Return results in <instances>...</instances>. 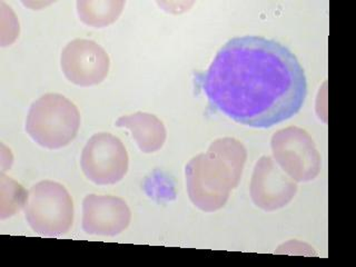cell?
Returning a JSON list of instances; mask_svg holds the SVG:
<instances>
[{"label": "cell", "instance_id": "6", "mask_svg": "<svg viewBox=\"0 0 356 267\" xmlns=\"http://www.w3.org/2000/svg\"><path fill=\"white\" fill-rule=\"evenodd\" d=\"M273 154L293 179L309 181L320 172L321 157L309 134L298 127L282 129L273 136Z\"/></svg>", "mask_w": 356, "mask_h": 267}, {"label": "cell", "instance_id": "2", "mask_svg": "<svg viewBox=\"0 0 356 267\" xmlns=\"http://www.w3.org/2000/svg\"><path fill=\"white\" fill-rule=\"evenodd\" d=\"M245 161L246 150L235 139L211 143L207 153L196 156L186 166L187 192L193 204L205 211L222 209L238 185Z\"/></svg>", "mask_w": 356, "mask_h": 267}, {"label": "cell", "instance_id": "1", "mask_svg": "<svg viewBox=\"0 0 356 267\" xmlns=\"http://www.w3.org/2000/svg\"><path fill=\"white\" fill-rule=\"evenodd\" d=\"M209 105L241 125L270 128L298 114L307 81L296 56L273 39L228 40L202 79Z\"/></svg>", "mask_w": 356, "mask_h": 267}, {"label": "cell", "instance_id": "3", "mask_svg": "<svg viewBox=\"0 0 356 267\" xmlns=\"http://www.w3.org/2000/svg\"><path fill=\"white\" fill-rule=\"evenodd\" d=\"M81 127L77 106L60 94H46L28 111L26 131L33 142L47 149H60L76 138Z\"/></svg>", "mask_w": 356, "mask_h": 267}, {"label": "cell", "instance_id": "4", "mask_svg": "<svg viewBox=\"0 0 356 267\" xmlns=\"http://www.w3.org/2000/svg\"><path fill=\"white\" fill-rule=\"evenodd\" d=\"M25 217L39 235L56 237L70 231L74 224V202L61 184L44 181L31 187L26 196Z\"/></svg>", "mask_w": 356, "mask_h": 267}, {"label": "cell", "instance_id": "11", "mask_svg": "<svg viewBox=\"0 0 356 267\" xmlns=\"http://www.w3.org/2000/svg\"><path fill=\"white\" fill-rule=\"evenodd\" d=\"M124 3H97V1H78V15L86 25L102 28L117 19L122 13Z\"/></svg>", "mask_w": 356, "mask_h": 267}, {"label": "cell", "instance_id": "8", "mask_svg": "<svg viewBox=\"0 0 356 267\" xmlns=\"http://www.w3.org/2000/svg\"><path fill=\"white\" fill-rule=\"evenodd\" d=\"M125 200L111 195H87L83 202V229L89 235L116 236L131 222Z\"/></svg>", "mask_w": 356, "mask_h": 267}, {"label": "cell", "instance_id": "9", "mask_svg": "<svg viewBox=\"0 0 356 267\" xmlns=\"http://www.w3.org/2000/svg\"><path fill=\"white\" fill-rule=\"evenodd\" d=\"M296 191V184L270 157L264 156L257 161L250 183V196L257 207L264 211L281 209L294 197Z\"/></svg>", "mask_w": 356, "mask_h": 267}, {"label": "cell", "instance_id": "5", "mask_svg": "<svg viewBox=\"0 0 356 267\" xmlns=\"http://www.w3.org/2000/svg\"><path fill=\"white\" fill-rule=\"evenodd\" d=\"M81 166L85 176L92 183L114 185L122 181L127 172V150L114 135L95 134L83 147Z\"/></svg>", "mask_w": 356, "mask_h": 267}, {"label": "cell", "instance_id": "7", "mask_svg": "<svg viewBox=\"0 0 356 267\" xmlns=\"http://www.w3.org/2000/svg\"><path fill=\"white\" fill-rule=\"evenodd\" d=\"M60 65L67 81L77 86H94L108 75L109 57L97 42L75 39L61 51Z\"/></svg>", "mask_w": 356, "mask_h": 267}, {"label": "cell", "instance_id": "10", "mask_svg": "<svg viewBox=\"0 0 356 267\" xmlns=\"http://www.w3.org/2000/svg\"><path fill=\"white\" fill-rule=\"evenodd\" d=\"M117 127L129 129L143 153H155L166 140V128L155 115L138 111L136 114L120 117Z\"/></svg>", "mask_w": 356, "mask_h": 267}]
</instances>
